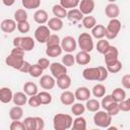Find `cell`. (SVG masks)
Wrapping results in <instances>:
<instances>
[{
    "mask_svg": "<svg viewBox=\"0 0 130 130\" xmlns=\"http://www.w3.org/2000/svg\"><path fill=\"white\" fill-rule=\"evenodd\" d=\"M24 51L21 48L14 47L11 53L5 58V63L11 68L19 70L24 62Z\"/></svg>",
    "mask_w": 130,
    "mask_h": 130,
    "instance_id": "6da1fadb",
    "label": "cell"
},
{
    "mask_svg": "<svg viewBox=\"0 0 130 130\" xmlns=\"http://www.w3.org/2000/svg\"><path fill=\"white\" fill-rule=\"evenodd\" d=\"M73 119L67 114H56L53 118V127L55 130H67L71 128Z\"/></svg>",
    "mask_w": 130,
    "mask_h": 130,
    "instance_id": "7a4b0ae2",
    "label": "cell"
},
{
    "mask_svg": "<svg viewBox=\"0 0 130 130\" xmlns=\"http://www.w3.org/2000/svg\"><path fill=\"white\" fill-rule=\"evenodd\" d=\"M122 24L121 21L118 18H112L108 25L106 26V38L108 40H114L117 38V36L119 35L120 30H121Z\"/></svg>",
    "mask_w": 130,
    "mask_h": 130,
    "instance_id": "3957f363",
    "label": "cell"
},
{
    "mask_svg": "<svg viewBox=\"0 0 130 130\" xmlns=\"http://www.w3.org/2000/svg\"><path fill=\"white\" fill-rule=\"evenodd\" d=\"M93 115V123L98 127L108 128L112 123V116L109 115L106 111H96Z\"/></svg>",
    "mask_w": 130,
    "mask_h": 130,
    "instance_id": "277c9868",
    "label": "cell"
},
{
    "mask_svg": "<svg viewBox=\"0 0 130 130\" xmlns=\"http://www.w3.org/2000/svg\"><path fill=\"white\" fill-rule=\"evenodd\" d=\"M13 46L21 48L24 52H29L35 48V40L31 37H16L13 39Z\"/></svg>",
    "mask_w": 130,
    "mask_h": 130,
    "instance_id": "5b68a950",
    "label": "cell"
},
{
    "mask_svg": "<svg viewBox=\"0 0 130 130\" xmlns=\"http://www.w3.org/2000/svg\"><path fill=\"white\" fill-rule=\"evenodd\" d=\"M77 45L81 49V51L90 53L93 50V41L91 35H89L88 32H81L78 37Z\"/></svg>",
    "mask_w": 130,
    "mask_h": 130,
    "instance_id": "8992f818",
    "label": "cell"
},
{
    "mask_svg": "<svg viewBox=\"0 0 130 130\" xmlns=\"http://www.w3.org/2000/svg\"><path fill=\"white\" fill-rule=\"evenodd\" d=\"M51 35V30L47 25H40L37 27V29L35 30V39L37 42L41 43V44H45L49 38V36Z\"/></svg>",
    "mask_w": 130,
    "mask_h": 130,
    "instance_id": "52a82bcc",
    "label": "cell"
},
{
    "mask_svg": "<svg viewBox=\"0 0 130 130\" xmlns=\"http://www.w3.org/2000/svg\"><path fill=\"white\" fill-rule=\"evenodd\" d=\"M60 46H61V48H62L63 51L67 52V53H71V52H73V51L76 50L77 42H76V40L73 37L67 36V37H64L61 40Z\"/></svg>",
    "mask_w": 130,
    "mask_h": 130,
    "instance_id": "ba28073f",
    "label": "cell"
},
{
    "mask_svg": "<svg viewBox=\"0 0 130 130\" xmlns=\"http://www.w3.org/2000/svg\"><path fill=\"white\" fill-rule=\"evenodd\" d=\"M104 55V59L106 62V65H109L113 62H115L116 60H118L119 57V51L115 46H109V48L106 50V52L103 54Z\"/></svg>",
    "mask_w": 130,
    "mask_h": 130,
    "instance_id": "9c48e42d",
    "label": "cell"
},
{
    "mask_svg": "<svg viewBox=\"0 0 130 130\" xmlns=\"http://www.w3.org/2000/svg\"><path fill=\"white\" fill-rule=\"evenodd\" d=\"M50 71L52 73V76L54 78H58L59 76L67 73V67L64 66L62 63L59 62H53L50 64Z\"/></svg>",
    "mask_w": 130,
    "mask_h": 130,
    "instance_id": "30bf717a",
    "label": "cell"
},
{
    "mask_svg": "<svg viewBox=\"0 0 130 130\" xmlns=\"http://www.w3.org/2000/svg\"><path fill=\"white\" fill-rule=\"evenodd\" d=\"M82 77L89 81H99L100 78V70L98 67H88L82 71Z\"/></svg>",
    "mask_w": 130,
    "mask_h": 130,
    "instance_id": "8fae6325",
    "label": "cell"
},
{
    "mask_svg": "<svg viewBox=\"0 0 130 130\" xmlns=\"http://www.w3.org/2000/svg\"><path fill=\"white\" fill-rule=\"evenodd\" d=\"M78 9L83 15H89L94 9V1L93 0H80L78 4Z\"/></svg>",
    "mask_w": 130,
    "mask_h": 130,
    "instance_id": "7c38bea8",
    "label": "cell"
},
{
    "mask_svg": "<svg viewBox=\"0 0 130 130\" xmlns=\"http://www.w3.org/2000/svg\"><path fill=\"white\" fill-rule=\"evenodd\" d=\"M0 27H1V30L3 32L11 34V32H13L16 29V21L14 19L6 18V19H4V20L1 21Z\"/></svg>",
    "mask_w": 130,
    "mask_h": 130,
    "instance_id": "4fadbf2b",
    "label": "cell"
},
{
    "mask_svg": "<svg viewBox=\"0 0 130 130\" xmlns=\"http://www.w3.org/2000/svg\"><path fill=\"white\" fill-rule=\"evenodd\" d=\"M90 90L85 87V86H81V87H78L76 88L75 92H74V95H75V99L80 101V102H84V101H87L89 98H90Z\"/></svg>",
    "mask_w": 130,
    "mask_h": 130,
    "instance_id": "5bb4252c",
    "label": "cell"
},
{
    "mask_svg": "<svg viewBox=\"0 0 130 130\" xmlns=\"http://www.w3.org/2000/svg\"><path fill=\"white\" fill-rule=\"evenodd\" d=\"M105 13H106V16H108L111 19L117 18L120 14V8L115 3H109L105 8Z\"/></svg>",
    "mask_w": 130,
    "mask_h": 130,
    "instance_id": "9a60e30c",
    "label": "cell"
},
{
    "mask_svg": "<svg viewBox=\"0 0 130 130\" xmlns=\"http://www.w3.org/2000/svg\"><path fill=\"white\" fill-rule=\"evenodd\" d=\"M57 79V81H56V83H57V86L60 88V89H63V90H65V89H68L69 87H70V85H71V77L66 73V74H63V75H61V76H59L58 78H56Z\"/></svg>",
    "mask_w": 130,
    "mask_h": 130,
    "instance_id": "2e32d148",
    "label": "cell"
},
{
    "mask_svg": "<svg viewBox=\"0 0 130 130\" xmlns=\"http://www.w3.org/2000/svg\"><path fill=\"white\" fill-rule=\"evenodd\" d=\"M40 84L44 89H52L56 84V80L51 75H43L40 79Z\"/></svg>",
    "mask_w": 130,
    "mask_h": 130,
    "instance_id": "e0dca14e",
    "label": "cell"
},
{
    "mask_svg": "<svg viewBox=\"0 0 130 130\" xmlns=\"http://www.w3.org/2000/svg\"><path fill=\"white\" fill-rule=\"evenodd\" d=\"M67 19L71 22H78L80 21L82 18H83V14L80 12L79 9L77 8H72V9H69V11H67V15H66Z\"/></svg>",
    "mask_w": 130,
    "mask_h": 130,
    "instance_id": "ac0fdd59",
    "label": "cell"
},
{
    "mask_svg": "<svg viewBox=\"0 0 130 130\" xmlns=\"http://www.w3.org/2000/svg\"><path fill=\"white\" fill-rule=\"evenodd\" d=\"M47 26L50 28V30H54V31H58L61 30L63 27V21L61 18L58 17H52L50 19H48L47 21Z\"/></svg>",
    "mask_w": 130,
    "mask_h": 130,
    "instance_id": "d6986e66",
    "label": "cell"
},
{
    "mask_svg": "<svg viewBox=\"0 0 130 130\" xmlns=\"http://www.w3.org/2000/svg\"><path fill=\"white\" fill-rule=\"evenodd\" d=\"M49 19V15L48 12L44 9H38L35 13H34V20L39 23V24H44L48 21Z\"/></svg>",
    "mask_w": 130,
    "mask_h": 130,
    "instance_id": "ffe728a7",
    "label": "cell"
},
{
    "mask_svg": "<svg viewBox=\"0 0 130 130\" xmlns=\"http://www.w3.org/2000/svg\"><path fill=\"white\" fill-rule=\"evenodd\" d=\"M12 96H13V93H12V90L9 88V87H1L0 88V102L3 103V104H8L12 101Z\"/></svg>",
    "mask_w": 130,
    "mask_h": 130,
    "instance_id": "44dd1931",
    "label": "cell"
},
{
    "mask_svg": "<svg viewBox=\"0 0 130 130\" xmlns=\"http://www.w3.org/2000/svg\"><path fill=\"white\" fill-rule=\"evenodd\" d=\"M60 101H61V103H62L63 105H65V106H70V105H72V104L74 103V101H75V95H74V93H73L72 91H70V90H64V91L61 93V95H60Z\"/></svg>",
    "mask_w": 130,
    "mask_h": 130,
    "instance_id": "7402d4cb",
    "label": "cell"
},
{
    "mask_svg": "<svg viewBox=\"0 0 130 130\" xmlns=\"http://www.w3.org/2000/svg\"><path fill=\"white\" fill-rule=\"evenodd\" d=\"M90 60H91V58H90L89 53L85 52V51H80L75 56V62L79 65H86L90 62Z\"/></svg>",
    "mask_w": 130,
    "mask_h": 130,
    "instance_id": "603a6c76",
    "label": "cell"
},
{
    "mask_svg": "<svg viewBox=\"0 0 130 130\" xmlns=\"http://www.w3.org/2000/svg\"><path fill=\"white\" fill-rule=\"evenodd\" d=\"M62 48L60 45H52V46H47L46 49V55L52 58H56L62 54Z\"/></svg>",
    "mask_w": 130,
    "mask_h": 130,
    "instance_id": "cb8c5ba5",
    "label": "cell"
},
{
    "mask_svg": "<svg viewBox=\"0 0 130 130\" xmlns=\"http://www.w3.org/2000/svg\"><path fill=\"white\" fill-rule=\"evenodd\" d=\"M12 102L16 106H24L27 103V95L22 91H17L12 96Z\"/></svg>",
    "mask_w": 130,
    "mask_h": 130,
    "instance_id": "d4e9b609",
    "label": "cell"
},
{
    "mask_svg": "<svg viewBox=\"0 0 130 130\" xmlns=\"http://www.w3.org/2000/svg\"><path fill=\"white\" fill-rule=\"evenodd\" d=\"M106 36V26L103 24H95L91 28V37L95 39H104Z\"/></svg>",
    "mask_w": 130,
    "mask_h": 130,
    "instance_id": "484cf974",
    "label": "cell"
},
{
    "mask_svg": "<svg viewBox=\"0 0 130 130\" xmlns=\"http://www.w3.org/2000/svg\"><path fill=\"white\" fill-rule=\"evenodd\" d=\"M23 91L26 95H35L39 92V89H38V85L35 83V82H31V81H27L24 83L23 85Z\"/></svg>",
    "mask_w": 130,
    "mask_h": 130,
    "instance_id": "4316f807",
    "label": "cell"
},
{
    "mask_svg": "<svg viewBox=\"0 0 130 130\" xmlns=\"http://www.w3.org/2000/svg\"><path fill=\"white\" fill-rule=\"evenodd\" d=\"M23 116V110L20 106H14L10 109L9 111V117L10 119L13 121V120H20Z\"/></svg>",
    "mask_w": 130,
    "mask_h": 130,
    "instance_id": "83f0119b",
    "label": "cell"
},
{
    "mask_svg": "<svg viewBox=\"0 0 130 130\" xmlns=\"http://www.w3.org/2000/svg\"><path fill=\"white\" fill-rule=\"evenodd\" d=\"M71 127L74 130H85L86 129V120L81 116H77V118H75L73 120Z\"/></svg>",
    "mask_w": 130,
    "mask_h": 130,
    "instance_id": "f1b7e54d",
    "label": "cell"
},
{
    "mask_svg": "<svg viewBox=\"0 0 130 130\" xmlns=\"http://www.w3.org/2000/svg\"><path fill=\"white\" fill-rule=\"evenodd\" d=\"M84 106H85V109H86L87 111L94 113V112H96V111L100 110V108H101V103H100L98 100H95V99H88V100L86 101V104H85Z\"/></svg>",
    "mask_w": 130,
    "mask_h": 130,
    "instance_id": "f546056e",
    "label": "cell"
},
{
    "mask_svg": "<svg viewBox=\"0 0 130 130\" xmlns=\"http://www.w3.org/2000/svg\"><path fill=\"white\" fill-rule=\"evenodd\" d=\"M52 12L54 14L55 17H58V18H65L66 15H67V9H65L63 6H61L60 4H56L53 6L52 8Z\"/></svg>",
    "mask_w": 130,
    "mask_h": 130,
    "instance_id": "4dcf8cb0",
    "label": "cell"
},
{
    "mask_svg": "<svg viewBox=\"0 0 130 130\" xmlns=\"http://www.w3.org/2000/svg\"><path fill=\"white\" fill-rule=\"evenodd\" d=\"M111 95H112V98H113V100L115 102L119 103V102H121V101L126 99V91L124 89H122L121 87H117L112 91Z\"/></svg>",
    "mask_w": 130,
    "mask_h": 130,
    "instance_id": "1f68e13d",
    "label": "cell"
},
{
    "mask_svg": "<svg viewBox=\"0 0 130 130\" xmlns=\"http://www.w3.org/2000/svg\"><path fill=\"white\" fill-rule=\"evenodd\" d=\"M82 21V24L85 28L87 29H91L95 24H96V19L95 17L91 16V15H86V16H83V18L81 19Z\"/></svg>",
    "mask_w": 130,
    "mask_h": 130,
    "instance_id": "d6a6232c",
    "label": "cell"
},
{
    "mask_svg": "<svg viewBox=\"0 0 130 130\" xmlns=\"http://www.w3.org/2000/svg\"><path fill=\"white\" fill-rule=\"evenodd\" d=\"M92 94L95 98H103L106 94V86L102 83H98L92 87Z\"/></svg>",
    "mask_w": 130,
    "mask_h": 130,
    "instance_id": "836d02e7",
    "label": "cell"
},
{
    "mask_svg": "<svg viewBox=\"0 0 130 130\" xmlns=\"http://www.w3.org/2000/svg\"><path fill=\"white\" fill-rule=\"evenodd\" d=\"M21 3L25 9H37L41 6V0H21Z\"/></svg>",
    "mask_w": 130,
    "mask_h": 130,
    "instance_id": "e575fe53",
    "label": "cell"
},
{
    "mask_svg": "<svg viewBox=\"0 0 130 130\" xmlns=\"http://www.w3.org/2000/svg\"><path fill=\"white\" fill-rule=\"evenodd\" d=\"M39 96V100L41 102V105H49L52 102V95L48 91H41L37 93Z\"/></svg>",
    "mask_w": 130,
    "mask_h": 130,
    "instance_id": "d590c367",
    "label": "cell"
},
{
    "mask_svg": "<svg viewBox=\"0 0 130 130\" xmlns=\"http://www.w3.org/2000/svg\"><path fill=\"white\" fill-rule=\"evenodd\" d=\"M85 111V106L82 105L81 103H76V104H72L71 107V112L74 116H81Z\"/></svg>",
    "mask_w": 130,
    "mask_h": 130,
    "instance_id": "8d00e7d4",
    "label": "cell"
},
{
    "mask_svg": "<svg viewBox=\"0 0 130 130\" xmlns=\"http://www.w3.org/2000/svg\"><path fill=\"white\" fill-rule=\"evenodd\" d=\"M14 20L16 22H20V21H24V20H27V12L22 9V8H19L17 9L15 12H14Z\"/></svg>",
    "mask_w": 130,
    "mask_h": 130,
    "instance_id": "74e56055",
    "label": "cell"
},
{
    "mask_svg": "<svg viewBox=\"0 0 130 130\" xmlns=\"http://www.w3.org/2000/svg\"><path fill=\"white\" fill-rule=\"evenodd\" d=\"M109 46H110V43H109V41L108 40H105V39H100L99 41H98V43H96V50H98V52L99 53H101V54H104L105 52H106V50L109 48Z\"/></svg>",
    "mask_w": 130,
    "mask_h": 130,
    "instance_id": "f35d334b",
    "label": "cell"
},
{
    "mask_svg": "<svg viewBox=\"0 0 130 130\" xmlns=\"http://www.w3.org/2000/svg\"><path fill=\"white\" fill-rule=\"evenodd\" d=\"M121 69H122V63H121V61H120L119 59L116 60L115 62H113V63L107 65V70H108L110 73H117V72H119Z\"/></svg>",
    "mask_w": 130,
    "mask_h": 130,
    "instance_id": "ab89813d",
    "label": "cell"
},
{
    "mask_svg": "<svg viewBox=\"0 0 130 130\" xmlns=\"http://www.w3.org/2000/svg\"><path fill=\"white\" fill-rule=\"evenodd\" d=\"M43 69L40 67V65L37 63V64H31L30 65V68H29V71H28V73H29V75L30 76H32V77H40L42 74H43Z\"/></svg>",
    "mask_w": 130,
    "mask_h": 130,
    "instance_id": "60d3db41",
    "label": "cell"
},
{
    "mask_svg": "<svg viewBox=\"0 0 130 130\" xmlns=\"http://www.w3.org/2000/svg\"><path fill=\"white\" fill-rule=\"evenodd\" d=\"M80 0H60V5L63 6L65 9H72L76 8Z\"/></svg>",
    "mask_w": 130,
    "mask_h": 130,
    "instance_id": "b9f144b4",
    "label": "cell"
},
{
    "mask_svg": "<svg viewBox=\"0 0 130 130\" xmlns=\"http://www.w3.org/2000/svg\"><path fill=\"white\" fill-rule=\"evenodd\" d=\"M75 63V56H73L72 54L68 53L66 55H64L62 57V64L66 67H71L73 66Z\"/></svg>",
    "mask_w": 130,
    "mask_h": 130,
    "instance_id": "7bdbcfd3",
    "label": "cell"
},
{
    "mask_svg": "<svg viewBox=\"0 0 130 130\" xmlns=\"http://www.w3.org/2000/svg\"><path fill=\"white\" fill-rule=\"evenodd\" d=\"M16 28L18 29L19 32H21V34H26V32L29 31L30 25H29V22H28L27 20H24V21L17 22V23H16Z\"/></svg>",
    "mask_w": 130,
    "mask_h": 130,
    "instance_id": "ee69618b",
    "label": "cell"
},
{
    "mask_svg": "<svg viewBox=\"0 0 130 130\" xmlns=\"http://www.w3.org/2000/svg\"><path fill=\"white\" fill-rule=\"evenodd\" d=\"M25 130H36V120L35 117H26L23 121Z\"/></svg>",
    "mask_w": 130,
    "mask_h": 130,
    "instance_id": "f6af8a7d",
    "label": "cell"
},
{
    "mask_svg": "<svg viewBox=\"0 0 130 130\" xmlns=\"http://www.w3.org/2000/svg\"><path fill=\"white\" fill-rule=\"evenodd\" d=\"M60 42H61V40H60V37L58 36V35H55V34H51L50 36H49V38H48V40H47V42L45 43L47 46H52V45H60Z\"/></svg>",
    "mask_w": 130,
    "mask_h": 130,
    "instance_id": "bcb514c9",
    "label": "cell"
},
{
    "mask_svg": "<svg viewBox=\"0 0 130 130\" xmlns=\"http://www.w3.org/2000/svg\"><path fill=\"white\" fill-rule=\"evenodd\" d=\"M115 101L113 100V98H112V95L111 94H105L104 96H103V100H102V102H101V107H103V109L106 111L107 109H108V107L112 104V103H114Z\"/></svg>",
    "mask_w": 130,
    "mask_h": 130,
    "instance_id": "7dc6e473",
    "label": "cell"
},
{
    "mask_svg": "<svg viewBox=\"0 0 130 130\" xmlns=\"http://www.w3.org/2000/svg\"><path fill=\"white\" fill-rule=\"evenodd\" d=\"M106 112H107L109 115H111V116H116V115L120 112V110H119V106H118V103H117V102L112 103V104L108 107V109L106 110Z\"/></svg>",
    "mask_w": 130,
    "mask_h": 130,
    "instance_id": "c3c4849f",
    "label": "cell"
},
{
    "mask_svg": "<svg viewBox=\"0 0 130 130\" xmlns=\"http://www.w3.org/2000/svg\"><path fill=\"white\" fill-rule=\"evenodd\" d=\"M9 128H10V130H25L24 124L20 120H13V122L10 124Z\"/></svg>",
    "mask_w": 130,
    "mask_h": 130,
    "instance_id": "681fc988",
    "label": "cell"
},
{
    "mask_svg": "<svg viewBox=\"0 0 130 130\" xmlns=\"http://www.w3.org/2000/svg\"><path fill=\"white\" fill-rule=\"evenodd\" d=\"M119 110L122 112H129L130 111V101L128 99H125L118 103Z\"/></svg>",
    "mask_w": 130,
    "mask_h": 130,
    "instance_id": "f907efd6",
    "label": "cell"
},
{
    "mask_svg": "<svg viewBox=\"0 0 130 130\" xmlns=\"http://www.w3.org/2000/svg\"><path fill=\"white\" fill-rule=\"evenodd\" d=\"M27 103L28 105L31 107V108H37L39 106H41V102L39 100V96L38 94H35V95H30L27 100Z\"/></svg>",
    "mask_w": 130,
    "mask_h": 130,
    "instance_id": "816d5d0a",
    "label": "cell"
},
{
    "mask_svg": "<svg viewBox=\"0 0 130 130\" xmlns=\"http://www.w3.org/2000/svg\"><path fill=\"white\" fill-rule=\"evenodd\" d=\"M99 70H100V78H99V81H104L108 78V75H109V71L107 70L106 67L104 66H99L98 67Z\"/></svg>",
    "mask_w": 130,
    "mask_h": 130,
    "instance_id": "f5cc1de1",
    "label": "cell"
},
{
    "mask_svg": "<svg viewBox=\"0 0 130 130\" xmlns=\"http://www.w3.org/2000/svg\"><path fill=\"white\" fill-rule=\"evenodd\" d=\"M38 64L40 65V67L43 69V70H45V69H47V68H49V66H50V61H49V59L48 58H40L39 60H38Z\"/></svg>",
    "mask_w": 130,
    "mask_h": 130,
    "instance_id": "db71d44e",
    "label": "cell"
},
{
    "mask_svg": "<svg viewBox=\"0 0 130 130\" xmlns=\"http://www.w3.org/2000/svg\"><path fill=\"white\" fill-rule=\"evenodd\" d=\"M36 120V130H43L45 128V121L41 117H35Z\"/></svg>",
    "mask_w": 130,
    "mask_h": 130,
    "instance_id": "11a10c76",
    "label": "cell"
},
{
    "mask_svg": "<svg viewBox=\"0 0 130 130\" xmlns=\"http://www.w3.org/2000/svg\"><path fill=\"white\" fill-rule=\"evenodd\" d=\"M122 85L124 88L126 89H129L130 88V74H125L123 77H122Z\"/></svg>",
    "mask_w": 130,
    "mask_h": 130,
    "instance_id": "9f6ffc18",
    "label": "cell"
},
{
    "mask_svg": "<svg viewBox=\"0 0 130 130\" xmlns=\"http://www.w3.org/2000/svg\"><path fill=\"white\" fill-rule=\"evenodd\" d=\"M30 65H31V64H30L29 62L24 61V62H23V64H22V66L20 67L19 71H21V72H23V73H28L29 68H30Z\"/></svg>",
    "mask_w": 130,
    "mask_h": 130,
    "instance_id": "6f0895ef",
    "label": "cell"
},
{
    "mask_svg": "<svg viewBox=\"0 0 130 130\" xmlns=\"http://www.w3.org/2000/svg\"><path fill=\"white\" fill-rule=\"evenodd\" d=\"M2 2L5 6H12L15 3V0H2Z\"/></svg>",
    "mask_w": 130,
    "mask_h": 130,
    "instance_id": "680465c9",
    "label": "cell"
},
{
    "mask_svg": "<svg viewBox=\"0 0 130 130\" xmlns=\"http://www.w3.org/2000/svg\"><path fill=\"white\" fill-rule=\"evenodd\" d=\"M108 1H109L110 3H115V2L117 1V0H108Z\"/></svg>",
    "mask_w": 130,
    "mask_h": 130,
    "instance_id": "91938a15",
    "label": "cell"
}]
</instances>
